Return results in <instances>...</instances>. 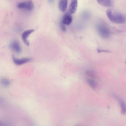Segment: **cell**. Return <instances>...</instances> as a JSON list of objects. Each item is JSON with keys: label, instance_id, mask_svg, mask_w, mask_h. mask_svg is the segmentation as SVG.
I'll list each match as a JSON object with an SVG mask.
<instances>
[{"label": "cell", "instance_id": "obj_12", "mask_svg": "<svg viewBox=\"0 0 126 126\" xmlns=\"http://www.w3.org/2000/svg\"><path fill=\"white\" fill-rule=\"evenodd\" d=\"M87 81L89 85L92 88L95 89L97 87V83L93 79L88 78Z\"/></svg>", "mask_w": 126, "mask_h": 126}, {"label": "cell", "instance_id": "obj_1", "mask_svg": "<svg viewBox=\"0 0 126 126\" xmlns=\"http://www.w3.org/2000/svg\"><path fill=\"white\" fill-rule=\"evenodd\" d=\"M106 14L109 20L113 23L121 24L126 21L125 17L123 15L112 9H108Z\"/></svg>", "mask_w": 126, "mask_h": 126}, {"label": "cell", "instance_id": "obj_15", "mask_svg": "<svg viewBox=\"0 0 126 126\" xmlns=\"http://www.w3.org/2000/svg\"><path fill=\"white\" fill-rule=\"evenodd\" d=\"M97 51L98 53H100L102 52H110V51L109 50H105L100 49H97Z\"/></svg>", "mask_w": 126, "mask_h": 126}, {"label": "cell", "instance_id": "obj_6", "mask_svg": "<svg viewBox=\"0 0 126 126\" xmlns=\"http://www.w3.org/2000/svg\"><path fill=\"white\" fill-rule=\"evenodd\" d=\"M72 16L70 13H66L63 16L62 18L61 23L65 25H69L72 22Z\"/></svg>", "mask_w": 126, "mask_h": 126}, {"label": "cell", "instance_id": "obj_17", "mask_svg": "<svg viewBox=\"0 0 126 126\" xmlns=\"http://www.w3.org/2000/svg\"><path fill=\"white\" fill-rule=\"evenodd\" d=\"M0 126H9L7 124L3 123H0Z\"/></svg>", "mask_w": 126, "mask_h": 126}, {"label": "cell", "instance_id": "obj_18", "mask_svg": "<svg viewBox=\"0 0 126 126\" xmlns=\"http://www.w3.org/2000/svg\"><path fill=\"white\" fill-rule=\"evenodd\" d=\"M125 63L126 65V61L125 62Z\"/></svg>", "mask_w": 126, "mask_h": 126}, {"label": "cell", "instance_id": "obj_3", "mask_svg": "<svg viewBox=\"0 0 126 126\" xmlns=\"http://www.w3.org/2000/svg\"><path fill=\"white\" fill-rule=\"evenodd\" d=\"M17 7L19 9L31 11L33 9L34 6L32 1L30 0L19 3L17 4Z\"/></svg>", "mask_w": 126, "mask_h": 126}, {"label": "cell", "instance_id": "obj_9", "mask_svg": "<svg viewBox=\"0 0 126 126\" xmlns=\"http://www.w3.org/2000/svg\"><path fill=\"white\" fill-rule=\"evenodd\" d=\"M68 1L67 0H60L59 2L58 7L59 10L62 12L65 11L67 8Z\"/></svg>", "mask_w": 126, "mask_h": 126}, {"label": "cell", "instance_id": "obj_10", "mask_svg": "<svg viewBox=\"0 0 126 126\" xmlns=\"http://www.w3.org/2000/svg\"><path fill=\"white\" fill-rule=\"evenodd\" d=\"M98 3L102 6L106 7H111L113 5V0H97Z\"/></svg>", "mask_w": 126, "mask_h": 126}, {"label": "cell", "instance_id": "obj_16", "mask_svg": "<svg viewBox=\"0 0 126 126\" xmlns=\"http://www.w3.org/2000/svg\"><path fill=\"white\" fill-rule=\"evenodd\" d=\"M61 28V29L63 31H65L66 30V28L65 25L61 23L60 24Z\"/></svg>", "mask_w": 126, "mask_h": 126}, {"label": "cell", "instance_id": "obj_14", "mask_svg": "<svg viewBox=\"0 0 126 126\" xmlns=\"http://www.w3.org/2000/svg\"><path fill=\"white\" fill-rule=\"evenodd\" d=\"M86 74L87 76L92 78L94 79L96 77L95 74L94 72L91 70H87L86 72Z\"/></svg>", "mask_w": 126, "mask_h": 126}, {"label": "cell", "instance_id": "obj_7", "mask_svg": "<svg viewBox=\"0 0 126 126\" xmlns=\"http://www.w3.org/2000/svg\"><path fill=\"white\" fill-rule=\"evenodd\" d=\"M11 48L17 53H20L21 51V49L19 42L15 40L12 42L10 45Z\"/></svg>", "mask_w": 126, "mask_h": 126}, {"label": "cell", "instance_id": "obj_8", "mask_svg": "<svg viewBox=\"0 0 126 126\" xmlns=\"http://www.w3.org/2000/svg\"><path fill=\"white\" fill-rule=\"evenodd\" d=\"M113 96L119 102L121 109V114H125L126 113V105L125 102L116 95L114 94Z\"/></svg>", "mask_w": 126, "mask_h": 126}, {"label": "cell", "instance_id": "obj_4", "mask_svg": "<svg viewBox=\"0 0 126 126\" xmlns=\"http://www.w3.org/2000/svg\"><path fill=\"white\" fill-rule=\"evenodd\" d=\"M13 61L14 63L17 65H21L30 62L32 60V59L30 58H25L22 59H17L16 58L14 55L12 57Z\"/></svg>", "mask_w": 126, "mask_h": 126}, {"label": "cell", "instance_id": "obj_13", "mask_svg": "<svg viewBox=\"0 0 126 126\" xmlns=\"http://www.w3.org/2000/svg\"><path fill=\"white\" fill-rule=\"evenodd\" d=\"M1 83L2 85L4 87H7L10 85V82L8 79L3 78L1 80Z\"/></svg>", "mask_w": 126, "mask_h": 126}, {"label": "cell", "instance_id": "obj_11", "mask_svg": "<svg viewBox=\"0 0 126 126\" xmlns=\"http://www.w3.org/2000/svg\"><path fill=\"white\" fill-rule=\"evenodd\" d=\"M78 5L77 0H73L71 1L69 7V11L70 14L74 13L77 9Z\"/></svg>", "mask_w": 126, "mask_h": 126}, {"label": "cell", "instance_id": "obj_5", "mask_svg": "<svg viewBox=\"0 0 126 126\" xmlns=\"http://www.w3.org/2000/svg\"><path fill=\"white\" fill-rule=\"evenodd\" d=\"M34 31L33 29H31L25 31L21 35V38L23 42L27 46L29 45V42L27 38Z\"/></svg>", "mask_w": 126, "mask_h": 126}, {"label": "cell", "instance_id": "obj_2", "mask_svg": "<svg viewBox=\"0 0 126 126\" xmlns=\"http://www.w3.org/2000/svg\"><path fill=\"white\" fill-rule=\"evenodd\" d=\"M96 28L99 34L102 38L107 39L110 37L111 33L110 30L104 23L102 22L98 23Z\"/></svg>", "mask_w": 126, "mask_h": 126}]
</instances>
